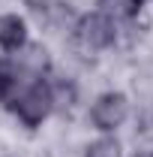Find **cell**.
I'll return each mask as SVG.
<instances>
[{
  "label": "cell",
  "instance_id": "9c48e42d",
  "mask_svg": "<svg viewBox=\"0 0 153 157\" xmlns=\"http://www.w3.org/2000/svg\"><path fill=\"white\" fill-rule=\"evenodd\" d=\"M135 157H153V151H138Z\"/></svg>",
  "mask_w": 153,
  "mask_h": 157
},
{
  "label": "cell",
  "instance_id": "52a82bcc",
  "mask_svg": "<svg viewBox=\"0 0 153 157\" xmlns=\"http://www.w3.org/2000/svg\"><path fill=\"white\" fill-rule=\"evenodd\" d=\"M84 157H120V142L117 139H96L90 142V148H87V154Z\"/></svg>",
  "mask_w": 153,
  "mask_h": 157
},
{
  "label": "cell",
  "instance_id": "6da1fadb",
  "mask_svg": "<svg viewBox=\"0 0 153 157\" xmlns=\"http://www.w3.org/2000/svg\"><path fill=\"white\" fill-rule=\"evenodd\" d=\"M9 106L15 109V115L21 118V124L36 127V124H42V121L48 118V112L54 109V103H51V85L42 82V78H33Z\"/></svg>",
  "mask_w": 153,
  "mask_h": 157
},
{
  "label": "cell",
  "instance_id": "ba28073f",
  "mask_svg": "<svg viewBox=\"0 0 153 157\" xmlns=\"http://www.w3.org/2000/svg\"><path fill=\"white\" fill-rule=\"evenodd\" d=\"M72 100H75V88H72V85H63V82H60V85L51 88V103H54V106H60V109H63V106H72Z\"/></svg>",
  "mask_w": 153,
  "mask_h": 157
},
{
  "label": "cell",
  "instance_id": "8992f818",
  "mask_svg": "<svg viewBox=\"0 0 153 157\" xmlns=\"http://www.w3.org/2000/svg\"><path fill=\"white\" fill-rule=\"evenodd\" d=\"M96 6H99L96 12H102V15H108L111 21H117V18H132L141 3L138 0H99Z\"/></svg>",
  "mask_w": 153,
  "mask_h": 157
},
{
  "label": "cell",
  "instance_id": "5b68a950",
  "mask_svg": "<svg viewBox=\"0 0 153 157\" xmlns=\"http://www.w3.org/2000/svg\"><path fill=\"white\" fill-rule=\"evenodd\" d=\"M21 76H24L21 63H15V60H9V58L0 60V100H3L6 106L24 91V88H21Z\"/></svg>",
  "mask_w": 153,
  "mask_h": 157
},
{
  "label": "cell",
  "instance_id": "7a4b0ae2",
  "mask_svg": "<svg viewBox=\"0 0 153 157\" xmlns=\"http://www.w3.org/2000/svg\"><path fill=\"white\" fill-rule=\"evenodd\" d=\"M129 115V103L123 94H102V97H96L93 109H90V121H93L96 130H117L123 121Z\"/></svg>",
  "mask_w": 153,
  "mask_h": 157
},
{
  "label": "cell",
  "instance_id": "277c9868",
  "mask_svg": "<svg viewBox=\"0 0 153 157\" xmlns=\"http://www.w3.org/2000/svg\"><path fill=\"white\" fill-rule=\"evenodd\" d=\"M27 45V24L18 15H3L0 18V48L3 52H21Z\"/></svg>",
  "mask_w": 153,
  "mask_h": 157
},
{
  "label": "cell",
  "instance_id": "3957f363",
  "mask_svg": "<svg viewBox=\"0 0 153 157\" xmlns=\"http://www.w3.org/2000/svg\"><path fill=\"white\" fill-rule=\"evenodd\" d=\"M78 39L87 45V48H108L114 42L117 30H114V21L102 12H87L78 18Z\"/></svg>",
  "mask_w": 153,
  "mask_h": 157
},
{
  "label": "cell",
  "instance_id": "30bf717a",
  "mask_svg": "<svg viewBox=\"0 0 153 157\" xmlns=\"http://www.w3.org/2000/svg\"><path fill=\"white\" fill-rule=\"evenodd\" d=\"M138 3H141V0H138Z\"/></svg>",
  "mask_w": 153,
  "mask_h": 157
}]
</instances>
